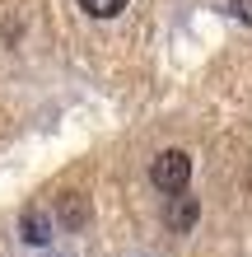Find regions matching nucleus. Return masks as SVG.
Instances as JSON below:
<instances>
[{
	"mask_svg": "<svg viewBox=\"0 0 252 257\" xmlns=\"http://www.w3.org/2000/svg\"><path fill=\"white\" fill-rule=\"evenodd\" d=\"M19 224H24V238H28L33 248H47V243H52V234H56V215H52L47 206H28Z\"/></svg>",
	"mask_w": 252,
	"mask_h": 257,
	"instance_id": "obj_4",
	"label": "nucleus"
},
{
	"mask_svg": "<svg viewBox=\"0 0 252 257\" xmlns=\"http://www.w3.org/2000/svg\"><path fill=\"white\" fill-rule=\"evenodd\" d=\"M89 220H94L89 196L84 192H61V201H56V224L70 229V234H80V229H89Z\"/></svg>",
	"mask_w": 252,
	"mask_h": 257,
	"instance_id": "obj_2",
	"label": "nucleus"
},
{
	"mask_svg": "<svg viewBox=\"0 0 252 257\" xmlns=\"http://www.w3.org/2000/svg\"><path fill=\"white\" fill-rule=\"evenodd\" d=\"M150 183L164 196L187 192V183H191V155L187 150H159V155L150 159Z\"/></svg>",
	"mask_w": 252,
	"mask_h": 257,
	"instance_id": "obj_1",
	"label": "nucleus"
},
{
	"mask_svg": "<svg viewBox=\"0 0 252 257\" xmlns=\"http://www.w3.org/2000/svg\"><path fill=\"white\" fill-rule=\"evenodd\" d=\"M84 14H94V19H117V14L126 10V0H80Z\"/></svg>",
	"mask_w": 252,
	"mask_h": 257,
	"instance_id": "obj_5",
	"label": "nucleus"
},
{
	"mask_svg": "<svg viewBox=\"0 0 252 257\" xmlns=\"http://www.w3.org/2000/svg\"><path fill=\"white\" fill-rule=\"evenodd\" d=\"M196 215H201V201L191 192L168 196V206H164V224H168L173 234H191V229H196Z\"/></svg>",
	"mask_w": 252,
	"mask_h": 257,
	"instance_id": "obj_3",
	"label": "nucleus"
}]
</instances>
